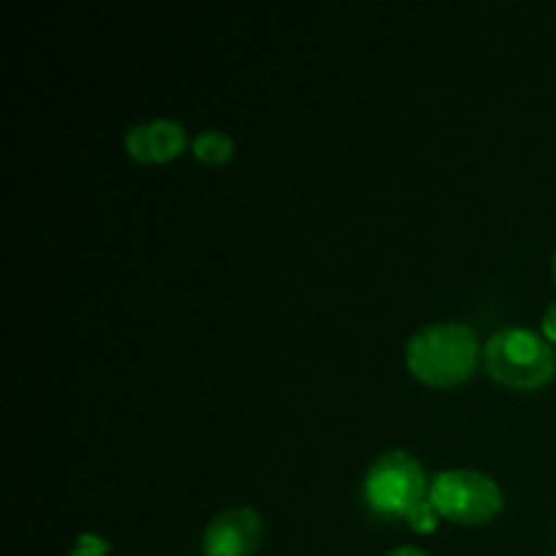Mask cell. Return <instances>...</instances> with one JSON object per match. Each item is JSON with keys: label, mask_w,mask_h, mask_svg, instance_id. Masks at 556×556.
I'll use <instances>...</instances> for the list:
<instances>
[{"label": "cell", "mask_w": 556, "mask_h": 556, "mask_svg": "<svg viewBox=\"0 0 556 556\" xmlns=\"http://www.w3.org/2000/svg\"><path fill=\"white\" fill-rule=\"evenodd\" d=\"M261 543V516L248 505L226 508L206 525V556H250Z\"/></svg>", "instance_id": "cell-5"}, {"label": "cell", "mask_w": 556, "mask_h": 556, "mask_svg": "<svg viewBox=\"0 0 556 556\" xmlns=\"http://www.w3.org/2000/svg\"><path fill=\"white\" fill-rule=\"evenodd\" d=\"M147 125V139H150L152 161H166L174 157L185 147V128L172 117H155Z\"/></svg>", "instance_id": "cell-6"}, {"label": "cell", "mask_w": 556, "mask_h": 556, "mask_svg": "<svg viewBox=\"0 0 556 556\" xmlns=\"http://www.w3.org/2000/svg\"><path fill=\"white\" fill-rule=\"evenodd\" d=\"M427 472L407 451H386L369 465L364 478V497L375 514L407 516L413 505L427 500Z\"/></svg>", "instance_id": "cell-3"}, {"label": "cell", "mask_w": 556, "mask_h": 556, "mask_svg": "<svg viewBox=\"0 0 556 556\" xmlns=\"http://www.w3.org/2000/svg\"><path fill=\"white\" fill-rule=\"evenodd\" d=\"M407 367L429 386H454L478 364V337L467 324H429L407 340Z\"/></svg>", "instance_id": "cell-1"}, {"label": "cell", "mask_w": 556, "mask_h": 556, "mask_svg": "<svg viewBox=\"0 0 556 556\" xmlns=\"http://www.w3.org/2000/svg\"><path fill=\"white\" fill-rule=\"evenodd\" d=\"M193 152L204 163H223L231 157L233 139L228 134H223V130L206 128L193 139Z\"/></svg>", "instance_id": "cell-7"}, {"label": "cell", "mask_w": 556, "mask_h": 556, "mask_svg": "<svg viewBox=\"0 0 556 556\" xmlns=\"http://www.w3.org/2000/svg\"><path fill=\"white\" fill-rule=\"evenodd\" d=\"M386 556H429V554H424L421 548H413V546H400V548H394V552H389Z\"/></svg>", "instance_id": "cell-11"}, {"label": "cell", "mask_w": 556, "mask_h": 556, "mask_svg": "<svg viewBox=\"0 0 556 556\" xmlns=\"http://www.w3.org/2000/svg\"><path fill=\"white\" fill-rule=\"evenodd\" d=\"M483 364L489 375L508 389H538L554 378L556 353L538 331L508 326L489 337Z\"/></svg>", "instance_id": "cell-2"}, {"label": "cell", "mask_w": 556, "mask_h": 556, "mask_svg": "<svg viewBox=\"0 0 556 556\" xmlns=\"http://www.w3.org/2000/svg\"><path fill=\"white\" fill-rule=\"evenodd\" d=\"M438 516H440L438 508H434L432 500L427 497V500H421L418 505H413V510L405 516V519L410 521L413 530L429 532V530H434V527H438Z\"/></svg>", "instance_id": "cell-8"}, {"label": "cell", "mask_w": 556, "mask_h": 556, "mask_svg": "<svg viewBox=\"0 0 556 556\" xmlns=\"http://www.w3.org/2000/svg\"><path fill=\"white\" fill-rule=\"evenodd\" d=\"M429 500L440 516L462 525H483L503 508V489L481 470H443L429 483Z\"/></svg>", "instance_id": "cell-4"}, {"label": "cell", "mask_w": 556, "mask_h": 556, "mask_svg": "<svg viewBox=\"0 0 556 556\" xmlns=\"http://www.w3.org/2000/svg\"><path fill=\"white\" fill-rule=\"evenodd\" d=\"M554 277H556V253H554Z\"/></svg>", "instance_id": "cell-12"}, {"label": "cell", "mask_w": 556, "mask_h": 556, "mask_svg": "<svg viewBox=\"0 0 556 556\" xmlns=\"http://www.w3.org/2000/svg\"><path fill=\"white\" fill-rule=\"evenodd\" d=\"M543 334L548 340H556V302L548 304L546 313H543Z\"/></svg>", "instance_id": "cell-10"}, {"label": "cell", "mask_w": 556, "mask_h": 556, "mask_svg": "<svg viewBox=\"0 0 556 556\" xmlns=\"http://www.w3.org/2000/svg\"><path fill=\"white\" fill-rule=\"evenodd\" d=\"M109 554V541L106 538L96 535V532H81L76 538L74 548L68 556H106Z\"/></svg>", "instance_id": "cell-9"}]
</instances>
